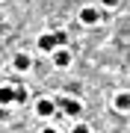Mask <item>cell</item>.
Wrapping results in <instances>:
<instances>
[{
    "mask_svg": "<svg viewBox=\"0 0 130 133\" xmlns=\"http://www.w3.org/2000/svg\"><path fill=\"white\" fill-rule=\"evenodd\" d=\"M59 107H62L68 115H80V109H83L80 101H71V98H62V101H59Z\"/></svg>",
    "mask_w": 130,
    "mask_h": 133,
    "instance_id": "6da1fadb",
    "label": "cell"
},
{
    "mask_svg": "<svg viewBox=\"0 0 130 133\" xmlns=\"http://www.w3.org/2000/svg\"><path fill=\"white\" fill-rule=\"evenodd\" d=\"M80 21H83V24H95V21H98V9H89V6H86V9L80 12Z\"/></svg>",
    "mask_w": 130,
    "mask_h": 133,
    "instance_id": "7a4b0ae2",
    "label": "cell"
},
{
    "mask_svg": "<svg viewBox=\"0 0 130 133\" xmlns=\"http://www.w3.org/2000/svg\"><path fill=\"white\" fill-rule=\"evenodd\" d=\"M56 44H59L56 36H42V38H39V48H42V50H53Z\"/></svg>",
    "mask_w": 130,
    "mask_h": 133,
    "instance_id": "3957f363",
    "label": "cell"
},
{
    "mask_svg": "<svg viewBox=\"0 0 130 133\" xmlns=\"http://www.w3.org/2000/svg\"><path fill=\"white\" fill-rule=\"evenodd\" d=\"M12 101H18V92H12L9 86L0 89V104H12Z\"/></svg>",
    "mask_w": 130,
    "mask_h": 133,
    "instance_id": "277c9868",
    "label": "cell"
},
{
    "mask_svg": "<svg viewBox=\"0 0 130 133\" xmlns=\"http://www.w3.org/2000/svg\"><path fill=\"white\" fill-rule=\"evenodd\" d=\"M115 107L121 109V112H127V109H130V95H127V92H121V95L115 98Z\"/></svg>",
    "mask_w": 130,
    "mask_h": 133,
    "instance_id": "5b68a950",
    "label": "cell"
},
{
    "mask_svg": "<svg viewBox=\"0 0 130 133\" xmlns=\"http://www.w3.org/2000/svg\"><path fill=\"white\" fill-rule=\"evenodd\" d=\"M53 62H56V65H59V68H65V65H68V62H71V56H68V53H65V50H59V53H53Z\"/></svg>",
    "mask_w": 130,
    "mask_h": 133,
    "instance_id": "8992f818",
    "label": "cell"
},
{
    "mask_svg": "<svg viewBox=\"0 0 130 133\" xmlns=\"http://www.w3.org/2000/svg\"><path fill=\"white\" fill-rule=\"evenodd\" d=\"M36 109H39V115H50V112H53V104H50V101H39Z\"/></svg>",
    "mask_w": 130,
    "mask_h": 133,
    "instance_id": "52a82bcc",
    "label": "cell"
},
{
    "mask_svg": "<svg viewBox=\"0 0 130 133\" xmlns=\"http://www.w3.org/2000/svg\"><path fill=\"white\" fill-rule=\"evenodd\" d=\"M15 68H21V71L30 68V56H24V53H21V56H15Z\"/></svg>",
    "mask_w": 130,
    "mask_h": 133,
    "instance_id": "ba28073f",
    "label": "cell"
},
{
    "mask_svg": "<svg viewBox=\"0 0 130 133\" xmlns=\"http://www.w3.org/2000/svg\"><path fill=\"white\" fill-rule=\"evenodd\" d=\"M101 3L106 6V9H115V6H118V0H101Z\"/></svg>",
    "mask_w": 130,
    "mask_h": 133,
    "instance_id": "9c48e42d",
    "label": "cell"
},
{
    "mask_svg": "<svg viewBox=\"0 0 130 133\" xmlns=\"http://www.w3.org/2000/svg\"><path fill=\"white\" fill-rule=\"evenodd\" d=\"M74 133H89V127H86V124H77V127H74Z\"/></svg>",
    "mask_w": 130,
    "mask_h": 133,
    "instance_id": "30bf717a",
    "label": "cell"
},
{
    "mask_svg": "<svg viewBox=\"0 0 130 133\" xmlns=\"http://www.w3.org/2000/svg\"><path fill=\"white\" fill-rule=\"evenodd\" d=\"M44 133H59V130H53V127H47V130H44Z\"/></svg>",
    "mask_w": 130,
    "mask_h": 133,
    "instance_id": "8fae6325",
    "label": "cell"
}]
</instances>
